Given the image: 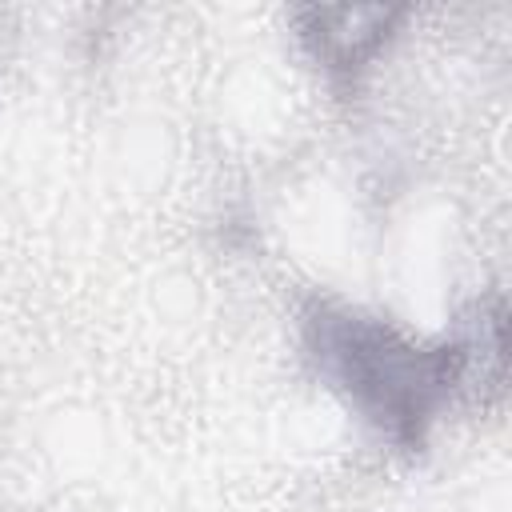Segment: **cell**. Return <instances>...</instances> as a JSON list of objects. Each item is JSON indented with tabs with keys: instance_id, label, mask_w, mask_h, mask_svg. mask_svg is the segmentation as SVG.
I'll list each match as a JSON object with an SVG mask.
<instances>
[{
	"instance_id": "7a4b0ae2",
	"label": "cell",
	"mask_w": 512,
	"mask_h": 512,
	"mask_svg": "<svg viewBox=\"0 0 512 512\" xmlns=\"http://www.w3.org/2000/svg\"><path fill=\"white\" fill-rule=\"evenodd\" d=\"M396 16L392 8H308L304 40L328 68H356L388 36Z\"/></svg>"
},
{
	"instance_id": "6da1fadb",
	"label": "cell",
	"mask_w": 512,
	"mask_h": 512,
	"mask_svg": "<svg viewBox=\"0 0 512 512\" xmlns=\"http://www.w3.org/2000/svg\"><path fill=\"white\" fill-rule=\"evenodd\" d=\"M304 332L332 384L400 444H420L468 364L464 344H416L384 320L332 304H316Z\"/></svg>"
}]
</instances>
